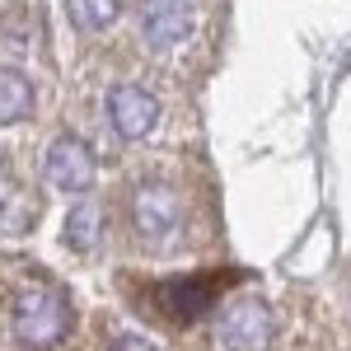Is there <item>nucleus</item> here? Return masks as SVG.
Masks as SVG:
<instances>
[{
  "label": "nucleus",
  "mask_w": 351,
  "mask_h": 351,
  "mask_svg": "<svg viewBox=\"0 0 351 351\" xmlns=\"http://www.w3.org/2000/svg\"><path fill=\"white\" fill-rule=\"evenodd\" d=\"M197 33L192 0H141V38L150 52H173Z\"/></svg>",
  "instance_id": "nucleus-5"
},
{
  "label": "nucleus",
  "mask_w": 351,
  "mask_h": 351,
  "mask_svg": "<svg viewBox=\"0 0 351 351\" xmlns=\"http://www.w3.org/2000/svg\"><path fill=\"white\" fill-rule=\"evenodd\" d=\"M127 211H132L136 239L145 243V248H169V243H178V234H183V202H178V192L169 188V183H160V178L136 183Z\"/></svg>",
  "instance_id": "nucleus-2"
},
{
  "label": "nucleus",
  "mask_w": 351,
  "mask_h": 351,
  "mask_svg": "<svg viewBox=\"0 0 351 351\" xmlns=\"http://www.w3.org/2000/svg\"><path fill=\"white\" fill-rule=\"evenodd\" d=\"M10 328L33 351L56 347L71 332V300L61 291H52V286H24L14 295V309H10Z\"/></svg>",
  "instance_id": "nucleus-1"
},
{
  "label": "nucleus",
  "mask_w": 351,
  "mask_h": 351,
  "mask_svg": "<svg viewBox=\"0 0 351 351\" xmlns=\"http://www.w3.org/2000/svg\"><path fill=\"white\" fill-rule=\"evenodd\" d=\"M108 122L122 141H145L160 127V99L141 84H117L108 94Z\"/></svg>",
  "instance_id": "nucleus-6"
},
{
  "label": "nucleus",
  "mask_w": 351,
  "mask_h": 351,
  "mask_svg": "<svg viewBox=\"0 0 351 351\" xmlns=\"http://www.w3.org/2000/svg\"><path fill=\"white\" fill-rule=\"evenodd\" d=\"M14 192H19V183H14V173H10V160L0 155V206H5Z\"/></svg>",
  "instance_id": "nucleus-11"
},
{
  "label": "nucleus",
  "mask_w": 351,
  "mask_h": 351,
  "mask_svg": "<svg viewBox=\"0 0 351 351\" xmlns=\"http://www.w3.org/2000/svg\"><path fill=\"white\" fill-rule=\"evenodd\" d=\"M108 351H160V347H150L145 337H117V342H112Z\"/></svg>",
  "instance_id": "nucleus-12"
},
{
  "label": "nucleus",
  "mask_w": 351,
  "mask_h": 351,
  "mask_svg": "<svg viewBox=\"0 0 351 351\" xmlns=\"http://www.w3.org/2000/svg\"><path fill=\"white\" fill-rule=\"evenodd\" d=\"M276 337V314L263 295H234L216 314V342L225 351H267Z\"/></svg>",
  "instance_id": "nucleus-3"
},
{
  "label": "nucleus",
  "mask_w": 351,
  "mask_h": 351,
  "mask_svg": "<svg viewBox=\"0 0 351 351\" xmlns=\"http://www.w3.org/2000/svg\"><path fill=\"white\" fill-rule=\"evenodd\" d=\"M43 173H47V183H52L56 192H66V197H89V192H94V178H99V164H94V150L84 145L80 136L61 132V136H52L47 155H43Z\"/></svg>",
  "instance_id": "nucleus-4"
},
{
  "label": "nucleus",
  "mask_w": 351,
  "mask_h": 351,
  "mask_svg": "<svg viewBox=\"0 0 351 351\" xmlns=\"http://www.w3.org/2000/svg\"><path fill=\"white\" fill-rule=\"evenodd\" d=\"M61 239L66 248H75V253H94L99 239H104V211L94 206V202H75L71 211H66V230H61Z\"/></svg>",
  "instance_id": "nucleus-7"
},
{
  "label": "nucleus",
  "mask_w": 351,
  "mask_h": 351,
  "mask_svg": "<svg viewBox=\"0 0 351 351\" xmlns=\"http://www.w3.org/2000/svg\"><path fill=\"white\" fill-rule=\"evenodd\" d=\"M66 14L80 33H104L122 14V0H66Z\"/></svg>",
  "instance_id": "nucleus-9"
},
{
  "label": "nucleus",
  "mask_w": 351,
  "mask_h": 351,
  "mask_svg": "<svg viewBox=\"0 0 351 351\" xmlns=\"http://www.w3.org/2000/svg\"><path fill=\"white\" fill-rule=\"evenodd\" d=\"M33 216H38V202H33L28 192H14V197L0 206V230H5V234H24L28 225H33Z\"/></svg>",
  "instance_id": "nucleus-10"
},
{
  "label": "nucleus",
  "mask_w": 351,
  "mask_h": 351,
  "mask_svg": "<svg viewBox=\"0 0 351 351\" xmlns=\"http://www.w3.org/2000/svg\"><path fill=\"white\" fill-rule=\"evenodd\" d=\"M33 112V84L24 71L0 66V127H19Z\"/></svg>",
  "instance_id": "nucleus-8"
}]
</instances>
